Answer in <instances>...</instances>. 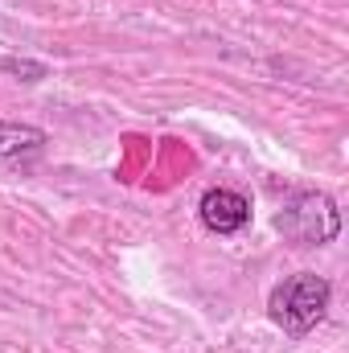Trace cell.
Here are the masks:
<instances>
[{
    "instance_id": "cell-1",
    "label": "cell",
    "mask_w": 349,
    "mask_h": 353,
    "mask_svg": "<svg viewBox=\"0 0 349 353\" xmlns=\"http://www.w3.org/2000/svg\"><path fill=\"white\" fill-rule=\"evenodd\" d=\"M329 300H333V283L317 271H300V275H288L283 283H275L267 312L288 337H304L325 321Z\"/></svg>"
},
{
    "instance_id": "cell-2",
    "label": "cell",
    "mask_w": 349,
    "mask_h": 353,
    "mask_svg": "<svg viewBox=\"0 0 349 353\" xmlns=\"http://www.w3.org/2000/svg\"><path fill=\"white\" fill-rule=\"evenodd\" d=\"M275 226L296 247H325V243H333L341 234V210H337V201L329 193L304 189V193L288 197V205L279 210Z\"/></svg>"
},
{
    "instance_id": "cell-3",
    "label": "cell",
    "mask_w": 349,
    "mask_h": 353,
    "mask_svg": "<svg viewBox=\"0 0 349 353\" xmlns=\"http://www.w3.org/2000/svg\"><path fill=\"white\" fill-rule=\"evenodd\" d=\"M201 226L214 234H239L243 226H251V201L235 189H206L197 201Z\"/></svg>"
},
{
    "instance_id": "cell-4",
    "label": "cell",
    "mask_w": 349,
    "mask_h": 353,
    "mask_svg": "<svg viewBox=\"0 0 349 353\" xmlns=\"http://www.w3.org/2000/svg\"><path fill=\"white\" fill-rule=\"evenodd\" d=\"M46 144V132L33 123H12L0 119V157H21V152H37Z\"/></svg>"
},
{
    "instance_id": "cell-5",
    "label": "cell",
    "mask_w": 349,
    "mask_h": 353,
    "mask_svg": "<svg viewBox=\"0 0 349 353\" xmlns=\"http://www.w3.org/2000/svg\"><path fill=\"white\" fill-rule=\"evenodd\" d=\"M0 70L4 74H21L25 83H41L46 79V66L41 62H29V58H0Z\"/></svg>"
}]
</instances>
